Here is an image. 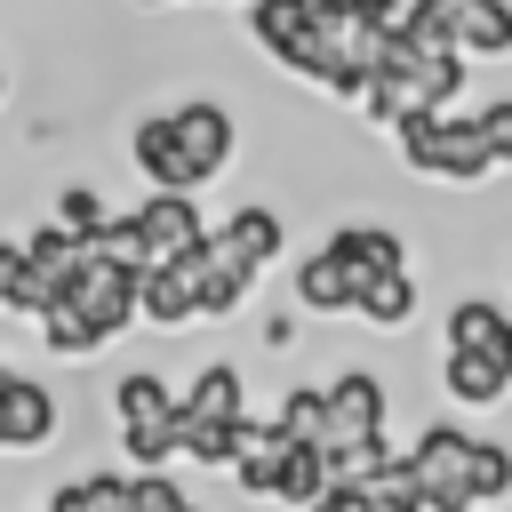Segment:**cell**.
I'll list each match as a JSON object with an SVG mask.
<instances>
[{"instance_id": "6da1fadb", "label": "cell", "mask_w": 512, "mask_h": 512, "mask_svg": "<svg viewBox=\"0 0 512 512\" xmlns=\"http://www.w3.org/2000/svg\"><path fill=\"white\" fill-rule=\"evenodd\" d=\"M392 144H400V160H408L416 176H440V184H480V176H496V152H488V136H480V112L424 104V112H408V120L392 128Z\"/></svg>"}, {"instance_id": "7a4b0ae2", "label": "cell", "mask_w": 512, "mask_h": 512, "mask_svg": "<svg viewBox=\"0 0 512 512\" xmlns=\"http://www.w3.org/2000/svg\"><path fill=\"white\" fill-rule=\"evenodd\" d=\"M112 424H120V448L136 472H160L184 456V392H168L152 368H128L112 384Z\"/></svg>"}, {"instance_id": "3957f363", "label": "cell", "mask_w": 512, "mask_h": 512, "mask_svg": "<svg viewBox=\"0 0 512 512\" xmlns=\"http://www.w3.org/2000/svg\"><path fill=\"white\" fill-rule=\"evenodd\" d=\"M384 416H392L384 376L344 368V376L328 384V432H320V448H336V456H344V472H360V464H376V456H384Z\"/></svg>"}, {"instance_id": "277c9868", "label": "cell", "mask_w": 512, "mask_h": 512, "mask_svg": "<svg viewBox=\"0 0 512 512\" xmlns=\"http://www.w3.org/2000/svg\"><path fill=\"white\" fill-rule=\"evenodd\" d=\"M408 456H416V496H424V512H480V488H472V432L424 424Z\"/></svg>"}, {"instance_id": "5b68a950", "label": "cell", "mask_w": 512, "mask_h": 512, "mask_svg": "<svg viewBox=\"0 0 512 512\" xmlns=\"http://www.w3.org/2000/svg\"><path fill=\"white\" fill-rule=\"evenodd\" d=\"M64 296H72V304H80V312H88L104 336H120L128 320H144V264L112 256V248H88Z\"/></svg>"}, {"instance_id": "8992f818", "label": "cell", "mask_w": 512, "mask_h": 512, "mask_svg": "<svg viewBox=\"0 0 512 512\" xmlns=\"http://www.w3.org/2000/svg\"><path fill=\"white\" fill-rule=\"evenodd\" d=\"M56 424H64V400L40 384V376H0V456H32V448H48L56 440Z\"/></svg>"}, {"instance_id": "52a82bcc", "label": "cell", "mask_w": 512, "mask_h": 512, "mask_svg": "<svg viewBox=\"0 0 512 512\" xmlns=\"http://www.w3.org/2000/svg\"><path fill=\"white\" fill-rule=\"evenodd\" d=\"M136 240H144V264H184V256L208 240L200 200H192V192H152V200H136Z\"/></svg>"}, {"instance_id": "ba28073f", "label": "cell", "mask_w": 512, "mask_h": 512, "mask_svg": "<svg viewBox=\"0 0 512 512\" xmlns=\"http://www.w3.org/2000/svg\"><path fill=\"white\" fill-rule=\"evenodd\" d=\"M128 160H136V176H144L152 192H200V184H192V152H184L176 112H144V120L128 128Z\"/></svg>"}, {"instance_id": "9c48e42d", "label": "cell", "mask_w": 512, "mask_h": 512, "mask_svg": "<svg viewBox=\"0 0 512 512\" xmlns=\"http://www.w3.org/2000/svg\"><path fill=\"white\" fill-rule=\"evenodd\" d=\"M288 456H296V432H288L280 416H248V424H240L232 480H240L248 496H280V472H288Z\"/></svg>"}, {"instance_id": "30bf717a", "label": "cell", "mask_w": 512, "mask_h": 512, "mask_svg": "<svg viewBox=\"0 0 512 512\" xmlns=\"http://www.w3.org/2000/svg\"><path fill=\"white\" fill-rule=\"evenodd\" d=\"M176 128H184V152H192V184H208V176L232 168V112H224L216 96L176 104Z\"/></svg>"}, {"instance_id": "8fae6325", "label": "cell", "mask_w": 512, "mask_h": 512, "mask_svg": "<svg viewBox=\"0 0 512 512\" xmlns=\"http://www.w3.org/2000/svg\"><path fill=\"white\" fill-rule=\"evenodd\" d=\"M440 392H448L456 408H496V400L512 392V368H504L496 352H464V344H448V352H440Z\"/></svg>"}, {"instance_id": "7c38bea8", "label": "cell", "mask_w": 512, "mask_h": 512, "mask_svg": "<svg viewBox=\"0 0 512 512\" xmlns=\"http://www.w3.org/2000/svg\"><path fill=\"white\" fill-rule=\"evenodd\" d=\"M312 16H320V0H240L248 40H256L272 64H288V56H296V40L312 32Z\"/></svg>"}, {"instance_id": "4fadbf2b", "label": "cell", "mask_w": 512, "mask_h": 512, "mask_svg": "<svg viewBox=\"0 0 512 512\" xmlns=\"http://www.w3.org/2000/svg\"><path fill=\"white\" fill-rule=\"evenodd\" d=\"M208 232H216V248H232L248 272H264V264L288 248V224H280L272 208H256V200H248V208H232V216H224V224H208Z\"/></svg>"}, {"instance_id": "5bb4252c", "label": "cell", "mask_w": 512, "mask_h": 512, "mask_svg": "<svg viewBox=\"0 0 512 512\" xmlns=\"http://www.w3.org/2000/svg\"><path fill=\"white\" fill-rule=\"evenodd\" d=\"M144 320H152V328H192V320H200L192 256H184V264H144Z\"/></svg>"}, {"instance_id": "9a60e30c", "label": "cell", "mask_w": 512, "mask_h": 512, "mask_svg": "<svg viewBox=\"0 0 512 512\" xmlns=\"http://www.w3.org/2000/svg\"><path fill=\"white\" fill-rule=\"evenodd\" d=\"M328 248H336V264L352 272V280H368V272H392V264H408V248H400V232L392 224H336L328 232Z\"/></svg>"}, {"instance_id": "2e32d148", "label": "cell", "mask_w": 512, "mask_h": 512, "mask_svg": "<svg viewBox=\"0 0 512 512\" xmlns=\"http://www.w3.org/2000/svg\"><path fill=\"white\" fill-rule=\"evenodd\" d=\"M352 296H360V280H352V272L336 264V248L320 240V248L296 264V304L320 312V320H336V312H352Z\"/></svg>"}, {"instance_id": "e0dca14e", "label": "cell", "mask_w": 512, "mask_h": 512, "mask_svg": "<svg viewBox=\"0 0 512 512\" xmlns=\"http://www.w3.org/2000/svg\"><path fill=\"white\" fill-rule=\"evenodd\" d=\"M184 416H192V424H240V416H248V384H240V368H232V360L200 368L192 392H184Z\"/></svg>"}, {"instance_id": "ac0fdd59", "label": "cell", "mask_w": 512, "mask_h": 512, "mask_svg": "<svg viewBox=\"0 0 512 512\" xmlns=\"http://www.w3.org/2000/svg\"><path fill=\"white\" fill-rule=\"evenodd\" d=\"M352 312H360L368 328H408V320H416V280H408V264L368 272V280H360V296H352Z\"/></svg>"}, {"instance_id": "d6986e66", "label": "cell", "mask_w": 512, "mask_h": 512, "mask_svg": "<svg viewBox=\"0 0 512 512\" xmlns=\"http://www.w3.org/2000/svg\"><path fill=\"white\" fill-rule=\"evenodd\" d=\"M48 512H144L136 504V472H80L48 496Z\"/></svg>"}, {"instance_id": "ffe728a7", "label": "cell", "mask_w": 512, "mask_h": 512, "mask_svg": "<svg viewBox=\"0 0 512 512\" xmlns=\"http://www.w3.org/2000/svg\"><path fill=\"white\" fill-rule=\"evenodd\" d=\"M504 328H512V312H504V304H488V296H464V304H448V328H440V344H464V352H504Z\"/></svg>"}, {"instance_id": "44dd1931", "label": "cell", "mask_w": 512, "mask_h": 512, "mask_svg": "<svg viewBox=\"0 0 512 512\" xmlns=\"http://www.w3.org/2000/svg\"><path fill=\"white\" fill-rule=\"evenodd\" d=\"M336 472H344V456H336V448L296 440V456H288V472H280V504H296V512H304V504H312V496H320Z\"/></svg>"}, {"instance_id": "7402d4cb", "label": "cell", "mask_w": 512, "mask_h": 512, "mask_svg": "<svg viewBox=\"0 0 512 512\" xmlns=\"http://www.w3.org/2000/svg\"><path fill=\"white\" fill-rule=\"evenodd\" d=\"M40 344H48L56 360H88V352L104 344V328H96V320L64 296V304H48V312H40Z\"/></svg>"}, {"instance_id": "603a6c76", "label": "cell", "mask_w": 512, "mask_h": 512, "mask_svg": "<svg viewBox=\"0 0 512 512\" xmlns=\"http://www.w3.org/2000/svg\"><path fill=\"white\" fill-rule=\"evenodd\" d=\"M456 40H464V56H512V0H472Z\"/></svg>"}, {"instance_id": "cb8c5ba5", "label": "cell", "mask_w": 512, "mask_h": 512, "mask_svg": "<svg viewBox=\"0 0 512 512\" xmlns=\"http://www.w3.org/2000/svg\"><path fill=\"white\" fill-rule=\"evenodd\" d=\"M472 488H480V504H512V448L504 440H472Z\"/></svg>"}, {"instance_id": "d4e9b609", "label": "cell", "mask_w": 512, "mask_h": 512, "mask_svg": "<svg viewBox=\"0 0 512 512\" xmlns=\"http://www.w3.org/2000/svg\"><path fill=\"white\" fill-rule=\"evenodd\" d=\"M56 224H64L72 240H96V232L112 224V208H104L88 184H64V192H56Z\"/></svg>"}, {"instance_id": "484cf974", "label": "cell", "mask_w": 512, "mask_h": 512, "mask_svg": "<svg viewBox=\"0 0 512 512\" xmlns=\"http://www.w3.org/2000/svg\"><path fill=\"white\" fill-rule=\"evenodd\" d=\"M272 416H280L296 440H320V432H328V384H296V392H288Z\"/></svg>"}, {"instance_id": "4316f807", "label": "cell", "mask_w": 512, "mask_h": 512, "mask_svg": "<svg viewBox=\"0 0 512 512\" xmlns=\"http://www.w3.org/2000/svg\"><path fill=\"white\" fill-rule=\"evenodd\" d=\"M136 504H144V512H200V504L168 480V464H160V472H136Z\"/></svg>"}, {"instance_id": "83f0119b", "label": "cell", "mask_w": 512, "mask_h": 512, "mask_svg": "<svg viewBox=\"0 0 512 512\" xmlns=\"http://www.w3.org/2000/svg\"><path fill=\"white\" fill-rule=\"evenodd\" d=\"M480 136H488V152H496V168H512V96H496V104H480Z\"/></svg>"}, {"instance_id": "f1b7e54d", "label": "cell", "mask_w": 512, "mask_h": 512, "mask_svg": "<svg viewBox=\"0 0 512 512\" xmlns=\"http://www.w3.org/2000/svg\"><path fill=\"white\" fill-rule=\"evenodd\" d=\"M352 16H360V24H376V32H392V24L408 16V0H352Z\"/></svg>"}, {"instance_id": "f546056e", "label": "cell", "mask_w": 512, "mask_h": 512, "mask_svg": "<svg viewBox=\"0 0 512 512\" xmlns=\"http://www.w3.org/2000/svg\"><path fill=\"white\" fill-rule=\"evenodd\" d=\"M368 488H376V480H368ZM368 512H424V496H416V488H376Z\"/></svg>"}, {"instance_id": "4dcf8cb0", "label": "cell", "mask_w": 512, "mask_h": 512, "mask_svg": "<svg viewBox=\"0 0 512 512\" xmlns=\"http://www.w3.org/2000/svg\"><path fill=\"white\" fill-rule=\"evenodd\" d=\"M16 264H24V248H8V240H0V296H8V280H16Z\"/></svg>"}, {"instance_id": "1f68e13d", "label": "cell", "mask_w": 512, "mask_h": 512, "mask_svg": "<svg viewBox=\"0 0 512 512\" xmlns=\"http://www.w3.org/2000/svg\"><path fill=\"white\" fill-rule=\"evenodd\" d=\"M496 360H504V368H512V328H504V352H496Z\"/></svg>"}, {"instance_id": "d6a6232c", "label": "cell", "mask_w": 512, "mask_h": 512, "mask_svg": "<svg viewBox=\"0 0 512 512\" xmlns=\"http://www.w3.org/2000/svg\"><path fill=\"white\" fill-rule=\"evenodd\" d=\"M0 104H8V64H0Z\"/></svg>"}, {"instance_id": "836d02e7", "label": "cell", "mask_w": 512, "mask_h": 512, "mask_svg": "<svg viewBox=\"0 0 512 512\" xmlns=\"http://www.w3.org/2000/svg\"><path fill=\"white\" fill-rule=\"evenodd\" d=\"M136 8H168V0H136Z\"/></svg>"}, {"instance_id": "e575fe53", "label": "cell", "mask_w": 512, "mask_h": 512, "mask_svg": "<svg viewBox=\"0 0 512 512\" xmlns=\"http://www.w3.org/2000/svg\"><path fill=\"white\" fill-rule=\"evenodd\" d=\"M0 376H8V368H0Z\"/></svg>"}, {"instance_id": "d590c367", "label": "cell", "mask_w": 512, "mask_h": 512, "mask_svg": "<svg viewBox=\"0 0 512 512\" xmlns=\"http://www.w3.org/2000/svg\"><path fill=\"white\" fill-rule=\"evenodd\" d=\"M232 8H240V0H232Z\"/></svg>"}]
</instances>
